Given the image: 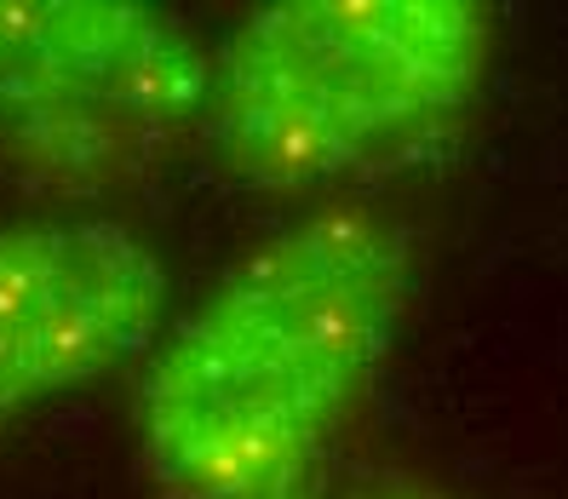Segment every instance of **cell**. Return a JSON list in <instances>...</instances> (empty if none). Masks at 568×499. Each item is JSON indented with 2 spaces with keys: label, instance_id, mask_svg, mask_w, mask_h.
I'll use <instances>...</instances> for the list:
<instances>
[{
  "label": "cell",
  "instance_id": "cell-1",
  "mask_svg": "<svg viewBox=\"0 0 568 499\" xmlns=\"http://www.w3.org/2000/svg\"><path fill=\"white\" fill-rule=\"evenodd\" d=\"M419 293V236L327 202L258 236L166 322L132 390L155 499H327Z\"/></svg>",
  "mask_w": 568,
  "mask_h": 499
},
{
  "label": "cell",
  "instance_id": "cell-2",
  "mask_svg": "<svg viewBox=\"0 0 568 499\" xmlns=\"http://www.w3.org/2000/svg\"><path fill=\"white\" fill-rule=\"evenodd\" d=\"M494 52L483 0H271L213 47L202 144L258 195L403 173L471 126Z\"/></svg>",
  "mask_w": 568,
  "mask_h": 499
},
{
  "label": "cell",
  "instance_id": "cell-3",
  "mask_svg": "<svg viewBox=\"0 0 568 499\" xmlns=\"http://www.w3.org/2000/svg\"><path fill=\"white\" fill-rule=\"evenodd\" d=\"M213 47L144 0H0V179L110 202L202 144Z\"/></svg>",
  "mask_w": 568,
  "mask_h": 499
},
{
  "label": "cell",
  "instance_id": "cell-4",
  "mask_svg": "<svg viewBox=\"0 0 568 499\" xmlns=\"http://www.w3.org/2000/svg\"><path fill=\"white\" fill-rule=\"evenodd\" d=\"M166 298L161 253L110 213L0 224V430L150 356Z\"/></svg>",
  "mask_w": 568,
  "mask_h": 499
},
{
  "label": "cell",
  "instance_id": "cell-5",
  "mask_svg": "<svg viewBox=\"0 0 568 499\" xmlns=\"http://www.w3.org/2000/svg\"><path fill=\"white\" fill-rule=\"evenodd\" d=\"M345 499H459V493L448 482H437L430 471H419V465H379Z\"/></svg>",
  "mask_w": 568,
  "mask_h": 499
}]
</instances>
